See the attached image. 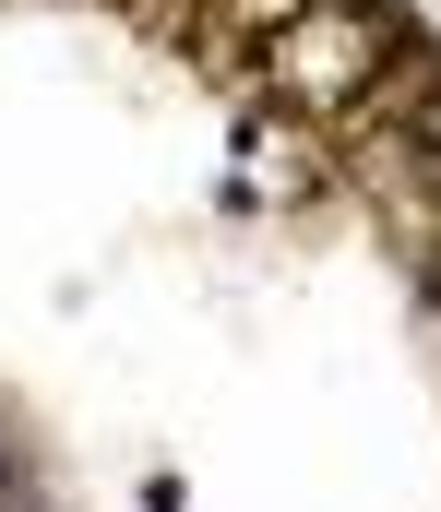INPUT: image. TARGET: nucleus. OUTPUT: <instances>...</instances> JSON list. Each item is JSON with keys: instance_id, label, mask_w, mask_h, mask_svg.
<instances>
[{"instance_id": "f257e3e1", "label": "nucleus", "mask_w": 441, "mask_h": 512, "mask_svg": "<svg viewBox=\"0 0 441 512\" xmlns=\"http://www.w3.org/2000/svg\"><path fill=\"white\" fill-rule=\"evenodd\" d=\"M418 143H430V155H441V108H418Z\"/></svg>"}, {"instance_id": "f03ea898", "label": "nucleus", "mask_w": 441, "mask_h": 512, "mask_svg": "<svg viewBox=\"0 0 441 512\" xmlns=\"http://www.w3.org/2000/svg\"><path fill=\"white\" fill-rule=\"evenodd\" d=\"M0 501H12V465H0Z\"/></svg>"}]
</instances>
